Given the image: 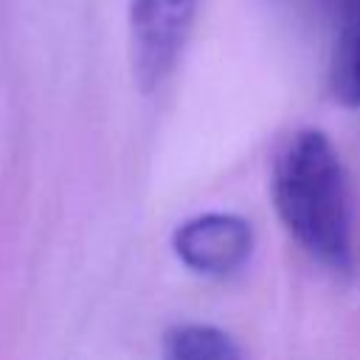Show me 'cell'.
Listing matches in <instances>:
<instances>
[{"instance_id":"cell-1","label":"cell","mask_w":360,"mask_h":360,"mask_svg":"<svg viewBox=\"0 0 360 360\" xmlns=\"http://www.w3.org/2000/svg\"><path fill=\"white\" fill-rule=\"evenodd\" d=\"M273 205L292 239L332 273L354 264L349 186L335 143L321 129H298L273 163Z\"/></svg>"},{"instance_id":"cell-3","label":"cell","mask_w":360,"mask_h":360,"mask_svg":"<svg viewBox=\"0 0 360 360\" xmlns=\"http://www.w3.org/2000/svg\"><path fill=\"white\" fill-rule=\"evenodd\" d=\"M174 256L197 276L225 278L242 270L253 250V228L236 214H200L186 219L172 236Z\"/></svg>"},{"instance_id":"cell-2","label":"cell","mask_w":360,"mask_h":360,"mask_svg":"<svg viewBox=\"0 0 360 360\" xmlns=\"http://www.w3.org/2000/svg\"><path fill=\"white\" fill-rule=\"evenodd\" d=\"M200 0H129L132 76L143 93L158 90L183 59Z\"/></svg>"},{"instance_id":"cell-5","label":"cell","mask_w":360,"mask_h":360,"mask_svg":"<svg viewBox=\"0 0 360 360\" xmlns=\"http://www.w3.org/2000/svg\"><path fill=\"white\" fill-rule=\"evenodd\" d=\"M160 360H242V352L211 323H177L163 335Z\"/></svg>"},{"instance_id":"cell-4","label":"cell","mask_w":360,"mask_h":360,"mask_svg":"<svg viewBox=\"0 0 360 360\" xmlns=\"http://www.w3.org/2000/svg\"><path fill=\"white\" fill-rule=\"evenodd\" d=\"M329 90L338 104L360 110V0H343L329 56Z\"/></svg>"}]
</instances>
